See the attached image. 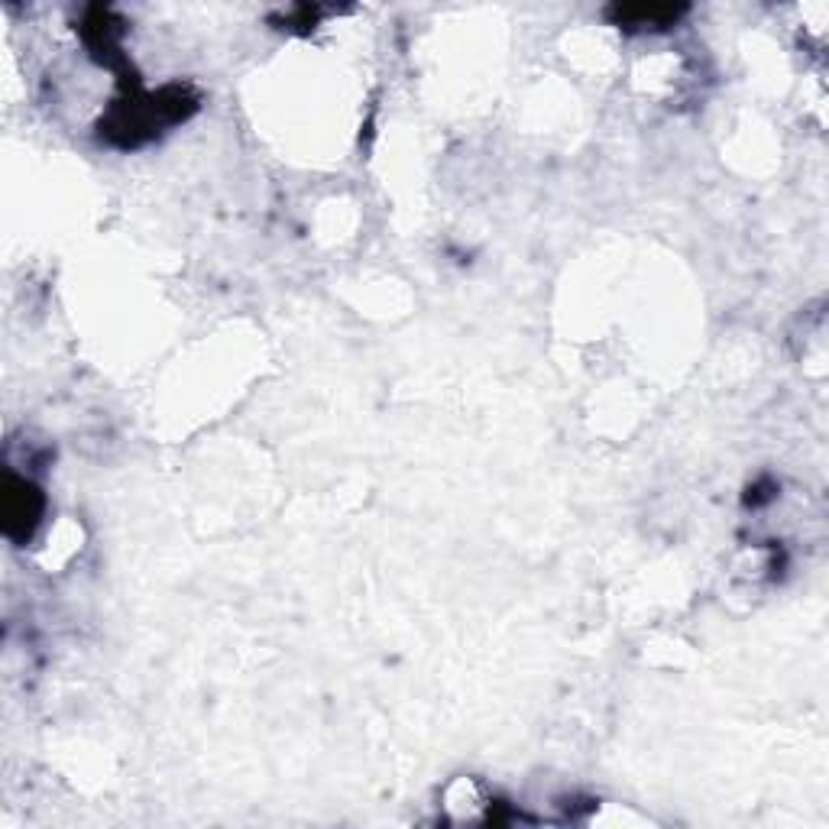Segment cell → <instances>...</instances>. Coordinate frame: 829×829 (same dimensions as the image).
<instances>
[{"label":"cell","mask_w":829,"mask_h":829,"mask_svg":"<svg viewBox=\"0 0 829 829\" xmlns=\"http://www.w3.org/2000/svg\"><path fill=\"white\" fill-rule=\"evenodd\" d=\"M684 13V7H668V3H635V7H613L610 16L616 26L625 30H665L671 23H678V16Z\"/></svg>","instance_id":"obj_1"}]
</instances>
